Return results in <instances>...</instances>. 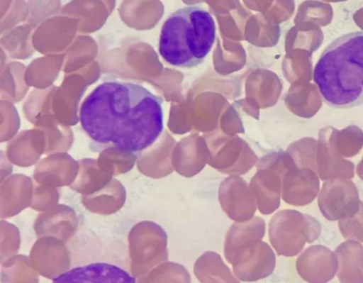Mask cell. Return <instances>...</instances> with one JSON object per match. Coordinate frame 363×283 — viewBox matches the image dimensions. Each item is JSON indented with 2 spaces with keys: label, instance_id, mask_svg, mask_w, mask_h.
<instances>
[{
  "label": "cell",
  "instance_id": "obj_12",
  "mask_svg": "<svg viewBox=\"0 0 363 283\" xmlns=\"http://www.w3.org/2000/svg\"><path fill=\"white\" fill-rule=\"evenodd\" d=\"M54 282H128L135 279L118 266L96 262L73 268L53 279Z\"/></svg>",
  "mask_w": 363,
  "mask_h": 283
},
{
  "label": "cell",
  "instance_id": "obj_15",
  "mask_svg": "<svg viewBox=\"0 0 363 283\" xmlns=\"http://www.w3.org/2000/svg\"><path fill=\"white\" fill-rule=\"evenodd\" d=\"M209 152L199 150L178 148L172 157V164L179 174L191 177L208 164Z\"/></svg>",
  "mask_w": 363,
  "mask_h": 283
},
{
  "label": "cell",
  "instance_id": "obj_18",
  "mask_svg": "<svg viewBox=\"0 0 363 283\" xmlns=\"http://www.w3.org/2000/svg\"><path fill=\"white\" fill-rule=\"evenodd\" d=\"M339 229L342 235L347 239L363 242V202L352 215L340 219Z\"/></svg>",
  "mask_w": 363,
  "mask_h": 283
},
{
  "label": "cell",
  "instance_id": "obj_17",
  "mask_svg": "<svg viewBox=\"0 0 363 283\" xmlns=\"http://www.w3.org/2000/svg\"><path fill=\"white\" fill-rule=\"evenodd\" d=\"M335 136V135H334ZM334 137L338 152L345 157L357 155L363 145V133L357 128L350 127Z\"/></svg>",
  "mask_w": 363,
  "mask_h": 283
},
{
  "label": "cell",
  "instance_id": "obj_9",
  "mask_svg": "<svg viewBox=\"0 0 363 283\" xmlns=\"http://www.w3.org/2000/svg\"><path fill=\"white\" fill-rule=\"evenodd\" d=\"M296 267L300 277L309 282H326L337 272V260L329 248L312 245L297 258Z\"/></svg>",
  "mask_w": 363,
  "mask_h": 283
},
{
  "label": "cell",
  "instance_id": "obj_2",
  "mask_svg": "<svg viewBox=\"0 0 363 283\" xmlns=\"http://www.w3.org/2000/svg\"><path fill=\"white\" fill-rule=\"evenodd\" d=\"M313 81L331 107L363 104V30L344 34L325 48L315 65Z\"/></svg>",
  "mask_w": 363,
  "mask_h": 283
},
{
  "label": "cell",
  "instance_id": "obj_5",
  "mask_svg": "<svg viewBox=\"0 0 363 283\" xmlns=\"http://www.w3.org/2000/svg\"><path fill=\"white\" fill-rule=\"evenodd\" d=\"M295 165L291 156L283 152L269 154L257 160V173L250 187L262 214H270L279 208L284 175Z\"/></svg>",
  "mask_w": 363,
  "mask_h": 283
},
{
  "label": "cell",
  "instance_id": "obj_14",
  "mask_svg": "<svg viewBox=\"0 0 363 283\" xmlns=\"http://www.w3.org/2000/svg\"><path fill=\"white\" fill-rule=\"evenodd\" d=\"M194 271L202 282H238L216 253L208 252L202 255L196 260Z\"/></svg>",
  "mask_w": 363,
  "mask_h": 283
},
{
  "label": "cell",
  "instance_id": "obj_10",
  "mask_svg": "<svg viewBox=\"0 0 363 283\" xmlns=\"http://www.w3.org/2000/svg\"><path fill=\"white\" fill-rule=\"evenodd\" d=\"M318 174L313 170L294 166L284 175L282 199L295 206H305L312 202L319 191Z\"/></svg>",
  "mask_w": 363,
  "mask_h": 283
},
{
  "label": "cell",
  "instance_id": "obj_16",
  "mask_svg": "<svg viewBox=\"0 0 363 283\" xmlns=\"http://www.w3.org/2000/svg\"><path fill=\"white\" fill-rule=\"evenodd\" d=\"M317 148L315 140L306 139L290 147L287 153L296 166L311 169L318 174Z\"/></svg>",
  "mask_w": 363,
  "mask_h": 283
},
{
  "label": "cell",
  "instance_id": "obj_8",
  "mask_svg": "<svg viewBox=\"0 0 363 283\" xmlns=\"http://www.w3.org/2000/svg\"><path fill=\"white\" fill-rule=\"evenodd\" d=\"M218 199L223 211L236 222L250 220L256 211L252 192L238 175H231L221 182Z\"/></svg>",
  "mask_w": 363,
  "mask_h": 283
},
{
  "label": "cell",
  "instance_id": "obj_3",
  "mask_svg": "<svg viewBox=\"0 0 363 283\" xmlns=\"http://www.w3.org/2000/svg\"><path fill=\"white\" fill-rule=\"evenodd\" d=\"M216 39V25L209 12L200 6H186L164 21L159 40V52L169 65L190 68L200 65Z\"/></svg>",
  "mask_w": 363,
  "mask_h": 283
},
{
  "label": "cell",
  "instance_id": "obj_13",
  "mask_svg": "<svg viewBox=\"0 0 363 283\" xmlns=\"http://www.w3.org/2000/svg\"><path fill=\"white\" fill-rule=\"evenodd\" d=\"M340 282H363V246L356 240L341 243L335 250Z\"/></svg>",
  "mask_w": 363,
  "mask_h": 283
},
{
  "label": "cell",
  "instance_id": "obj_19",
  "mask_svg": "<svg viewBox=\"0 0 363 283\" xmlns=\"http://www.w3.org/2000/svg\"><path fill=\"white\" fill-rule=\"evenodd\" d=\"M357 173L358 176L363 180V158L357 167Z\"/></svg>",
  "mask_w": 363,
  "mask_h": 283
},
{
  "label": "cell",
  "instance_id": "obj_7",
  "mask_svg": "<svg viewBox=\"0 0 363 283\" xmlns=\"http://www.w3.org/2000/svg\"><path fill=\"white\" fill-rule=\"evenodd\" d=\"M360 201L355 184L345 177L325 180L318 199L320 212L330 221H339L353 214Z\"/></svg>",
  "mask_w": 363,
  "mask_h": 283
},
{
  "label": "cell",
  "instance_id": "obj_20",
  "mask_svg": "<svg viewBox=\"0 0 363 283\" xmlns=\"http://www.w3.org/2000/svg\"><path fill=\"white\" fill-rule=\"evenodd\" d=\"M329 1H343V0H325Z\"/></svg>",
  "mask_w": 363,
  "mask_h": 283
},
{
  "label": "cell",
  "instance_id": "obj_1",
  "mask_svg": "<svg viewBox=\"0 0 363 283\" xmlns=\"http://www.w3.org/2000/svg\"><path fill=\"white\" fill-rule=\"evenodd\" d=\"M162 99L144 87L108 81L98 85L79 109L83 130L95 142L136 152L150 147L163 131Z\"/></svg>",
  "mask_w": 363,
  "mask_h": 283
},
{
  "label": "cell",
  "instance_id": "obj_4",
  "mask_svg": "<svg viewBox=\"0 0 363 283\" xmlns=\"http://www.w3.org/2000/svg\"><path fill=\"white\" fill-rule=\"evenodd\" d=\"M319 222L310 215L292 209L277 213L269 227L270 242L279 255L291 257L299 253L306 243L318 239Z\"/></svg>",
  "mask_w": 363,
  "mask_h": 283
},
{
  "label": "cell",
  "instance_id": "obj_6",
  "mask_svg": "<svg viewBox=\"0 0 363 283\" xmlns=\"http://www.w3.org/2000/svg\"><path fill=\"white\" fill-rule=\"evenodd\" d=\"M236 277L243 281H255L269 276L275 267V256L269 245L260 239L241 245L228 258Z\"/></svg>",
  "mask_w": 363,
  "mask_h": 283
},
{
  "label": "cell",
  "instance_id": "obj_11",
  "mask_svg": "<svg viewBox=\"0 0 363 283\" xmlns=\"http://www.w3.org/2000/svg\"><path fill=\"white\" fill-rule=\"evenodd\" d=\"M328 131L320 133L317 148L318 174L324 181L336 177L352 178L353 162L344 159L338 152L334 135H329Z\"/></svg>",
  "mask_w": 363,
  "mask_h": 283
}]
</instances>
